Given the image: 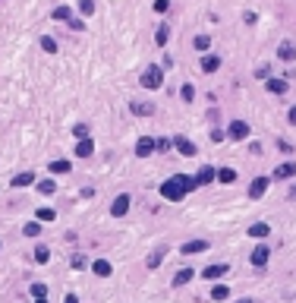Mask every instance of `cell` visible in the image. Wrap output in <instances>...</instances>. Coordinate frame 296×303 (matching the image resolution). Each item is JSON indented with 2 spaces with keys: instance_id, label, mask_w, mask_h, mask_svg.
<instances>
[{
  "instance_id": "obj_1",
  "label": "cell",
  "mask_w": 296,
  "mask_h": 303,
  "mask_svg": "<svg viewBox=\"0 0 296 303\" xmlns=\"http://www.w3.org/2000/svg\"><path fill=\"white\" fill-rule=\"evenodd\" d=\"M196 177H186V174H177V177H170V180H164L161 183V196L167 199V202H180L183 196L189 193V189H196Z\"/></svg>"
},
{
  "instance_id": "obj_2",
  "label": "cell",
  "mask_w": 296,
  "mask_h": 303,
  "mask_svg": "<svg viewBox=\"0 0 296 303\" xmlns=\"http://www.w3.org/2000/svg\"><path fill=\"white\" fill-rule=\"evenodd\" d=\"M145 85V89H161V82H164V76H161V66H148V70L142 73V79H139Z\"/></svg>"
},
{
  "instance_id": "obj_3",
  "label": "cell",
  "mask_w": 296,
  "mask_h": 303,
  "mask_svg": "<svg viewBox=\"0 0 296 303\" xmlns=\"http://www.w3.org/2000/svg\"><path fill=\"white\" fill-rule=\"evenodd\" d=\"M268 183H271V177H255L249 183V199H262L265 189H268Z\"/></svg>"
},
{
  "instance_id": "obj_4",
  "label": "cell",
  "mask_w": 296,
  "mask_h": 303,
  "mask_svg": "<svg viewBox=\"0 0 296 303\" xmlns=\"http://www.w3.org/2000/svg\"><path fill=\"white\" fill-rule=\"evenodd\" d=\"M170 142H173V149H177L180 155H186V158H193V155H196V145H193V142H189V139H186V136H173V139H170Z\"/></svg>"
},
{
  "instance_id": "obj_5",
  "label": "cell",
  "mask_w": 296,
  "mask_h": 303,
  "mask_svg": "<svg viewBox=\"0 0 296 303\" xmlns=\"http://www.w3.org/2000/svg\"><path fill=\"white\" fill-rule=\"evenodd\" d=\"M154 149H158V142H154L151 136H142V139L136 142V155H139V158H148V155H151Z\"/></svg>"
},
{
  "instance_id": "obj_6",
  "label": "cell",
  "mask_w": 296,
  "mask_h": 303,
  "mask_svg": "<svg viewBox=\"0 0 296 303\" xmlns=\"http://www.w3.org/2000/svg\"><path fill=\"white\" fill-rule=\"evenodd\" d=\"M268 259H271V249H268L265 243H258L255 249H252V265H255V268H262V265H268Z\"/></svg>"
},
{
  "instance_id": "obj_7",
  "label": "cell",
  "mask_w": 296,
  "mask_h": 303,
  "mask_svg": "<svg viewBox=\"0 0 296 303\" xmlns=\"http://www.w3.org/2000/svg\"><path fill=\"white\" fill-rule=\"evenodd\" d=\"M126 212H129V196L123 193V196L114 199V205H110V215H114V218H123Z\"/></svg>"
},
{
  "instance_id": "obj_8",
  "label": "cell",
  "mask_w": 296,
  "mask_h": 303,
  "mask_svg": "<svg viewBox=\"0 0 296 303\" xmlns=\"http://www.w3.org/2000/svg\"><path fill=\"white\" fill-rule=\"evenodd\" d=\"M208 249V240H189V243H183L180 253L183 256H196V253H205Z\"/></svg>"
},
{
  "instance_id": "obj_9",
  "label": "cell",
  "mask_w": 296,
  "mask_h": 303,
  "mask_svg": "<svg viewBox=\"0 0 296 303\" xmlns=\"http://www.w3.org/2000/svg\"><path fill=\"white\" fill-rule=\"evenodd\" d=\"M293 174H296V164H293V161H287V164H281V168H274L271 180H290Z\"/></svg>"
},
{
  "instance_id": "obj_10",
  "label": "cell",
  "mask_w": 296,
  "mask_h": 303,
  "mask_svg": "<svg viewBox=\"0 0 296 303\" xmlns=\"http://www.w3.org/2000/svg\"><path fill=\"white\" fill-rule=\"evenodd\" d=\"M227 133L233 136V139H246V136H249V123H246V120H233Z\"/></svg>"
},
{
  "instance_id": "obj_11",
  "label": "cell",
  "mask_w": 296,
  "mask_h": 303,
  "mask_svg": "<svg viewBox=\"0 0 296 303\" xmlns=\"http://www.w3.org/2000/svg\"><path fill=\"white\" fill-rule=\"evenodd\" d=\"M224 275H227V265H208L205 272H202V278H208V281H217V278H224Z\"/></svg>"
},
{
  "instance_id": "obj_12",
  "label": "cell",
  "mask_w": 296,
  "mask_h": 303,
  "mask_svg": "<svg viewBox=\"0 0 296 303\" xmlns=\"http://www.w3.org/2000/svg\"><path fill=\"white\" fill-rule=\"evenodd\" d=\"M277 57L287 60V63H290V60H296V45H293V41H281V48H277Z\"/></svg>"
},
{
  "instance_id": "obj_13",
  "label": "cell",
  "mask_w": 296,
  "mask_h": 303,
  "mask_svg": "<svg viewBox=\"0 0 296 303\" xmlns=\"http://www.w3.org/2000/svg\"><path fill=\"white\" fill-rule=\"evenodd\" d=\"M129 111H133L136 117H148V114H154V105H145V101H129Z\"/></svg>"
},
{
  "instance_id": "obj_14",
  "label": "cell",
  "mask_w": 296,
  "mask_h": 303,
  "mask_svg": "<svg viewBox=\"0 0 296 303\" xmlns=\"http://www.w3.org/2000/svg\"><path fill=\"white\" fill-rule=\"evenodd\" d=\"M211 180H214V168H211V164H205V168H198V174H196V183H198V186L211 183Z\"/></svg>"
},
{
  "instance_id": "obj_15",
  "label": "cell",
  "mask_w": 296,
  "mask_h": 303,
  "mask_svg": "<svg viewBox=\"0 0 296 303\" xmlns=\"http://www.w3.org/2000/svg\"><path fill=\"white\" fill-rule=\"evenodd\" d=\"M217 66H221V57H217V54H205V57H202V70H205V73H214Z\"/></svg>"
},
{
  "instance_id": "obj_16",
  "label": "cell",
  "mask_w": 296,
  "mask_h": 303,
  "mask_svg": "<svg viewBox=\"0 0 296 303\" xmlns=\"http://www.w3.org/2000/svg\"><path fill=\"white\" fill-rule=\"evenodd\" d=\"M193 278H196V275H193V268H180V272L173 275V284H177V288H183V284H189Z\"/></svg>"
},
{
  "instance_id": "obj_17",
  "label": "cell",
  "mask_w": 296,
  "mask_h": 303,
  "mask_svg": "<svg viewBox=\"0 0 296 303\" xmlns=\"http://www.w3.org/2000/svg\"><path fill=\"white\" fill-rule=\"evenodd\" d=\"M92 272L101 275V278H107V275H110V262H107V259H95V262H92Z\"/></svg>"
},
{
  "instance_id": "obj_18",
  "label": "cell",
  "mask_w": 296,
  "mask_h": 303,
  "mask_svg": "<svg viewBox=\"0 0 296 303\" xmlns=\"http://www.w3.org/2000/svg\"><path fill=\"white\" fill-rule=\"evenodd\" d=\"M265 89L271 92V95H284V92H287V79H268Z\"/></svg>"
},
{
  "instance_id": "obj_19",
  "label": "cell",
  "mask_w": 296,
  "mask_h": 303,
  "mask_svg": "<svg viewBox=\"0 0 296 303\" xmlns=\"http://www.w3.org/2000/svg\"><path fill=\"white\" fill-rule=\"evenodd\" d=\"M92 152H95V145H92V139H79V142H76V155H79V158H89Z\"/></svg>"
},
{
  "instance_id": "obj_20",
  "label": "cell",
  "mask_w": 296,
  "mask_h": 303,
  "mask_svg": "<svg viewBox=\"0 0 296 303\" xmlns=\"http://www.w3.org/2000/svg\"><path fill=\"white\" fill-rule=\"evenodd\" d=\"M268 234H271V228H268L265 221H258V224H252V228H249V237H258V240L268 237Z\"/></svg>"
},
{
  "instance_id": "obj_21",
  "label": "cell",
  "mask_w": 296,
  "mask_h": 303,
  "mask_svg": "<svg viewBox=\"0 0 296 303\" xmlns=\"http://www.w3.org/2000/svg\"><path fill=\"white\" fill-rule=\"evenodd\" d=\"M227 297H230L227 284H214V288H211V300H227Z\"/></svg>"
},
{
  "instance_id": "obj_22",
  "label": "cell",
  "mask_w": 296,
  "mask_h": 303,
  "mask_svg": "<svg viewBox=\"0 0 296 303\" xmlns=\"http://www.w3.org/2000/svg\"><path fill=\"white\" fill-rule=\"evenodd\" d=\"M32 183H35V174H29V171L13 177V186H32Z\"/></svg>"
},
{
  "instance_id": "obj_23",
  "label": "cell",
  "mask_w": 296,
  "mask_h": 303,
  "mask_svg": "<svg viewBox=\"0 0 296 303\" xmlns=\"http://www.w3.org/2000/svg\"><path fill=\"white\" fill-rule=\"evenodd\" d=\"M217 180H221V183H233V180H237V171H233V168H221V171H217Z\"/></svg>"
},
{
  "instance_id": "obj_24",
  "label": "cell",
  "mask_w": 296,
  "mask_h": 303,
  "mask_svg": "<svg viewBox=\"0 0 296 303\" xmlns=\"http://www.w3.org/2000/svg\"><path fill=\"white\" fill-rule=\"evenodd\" d=\"M32 297H35V300H45V297H48V284L35 281V284H32Z\"/></svg>"
},
{
  "instance_id": "obj_25",
  "label": "cell",
  "mask_w": 296,
  "mask_h": 303,
  "mask_svg": "<svg viewBox=\"0 0 296 303\" xmlns=\"http://www.w3.org/2000/svg\"><path fill=\"white\" fill-rule=\"evenodd\" d=\"M48 259H50V253H48V246H35V262H38V265H45Z\"/></svg>"
},
{
  "instance_id": "obj_26",
  "label": "cell",
  "mask_w": 296,
  "mask_h": 303,
  "mask_svg": "<svg viewBox=\"0 0 296 303\" xmlns=\"http://www.w3.org/2000/svg\"><path fill=\"white\" fill-rule=\"evenodd\" d=\"M69 161H50V174H66Z\"/></svg>"
},
{
  "instance_id": "obj_27",
  "label": "cell",
  "mask_w": 296,
  "mask_h": 303,
  "mask_svg": "<svg viewBox=\"0 0 296 303\" xmlns=\"http://www.w3.org/2000/svg\"><path fill=\"white\" fill-rule=\"evenodd\" d=\"M167 38H170V25H161L158 35H154V41H158V45H167Z\"/></svg>"
},
{
  "instance_id": "obj_28",
  "label": "cell",
  "mask_w": 296,
  "mask_h": 303,
  "mask_svg": "<svg viewBox=\"0 0 296 303\" xmlns=\"http://www.w3.org/2000/svg\"><path fill=\"white\" fill-rule=\"evenodd\" d=\"M54 189H57V183H54V180H41V183H38V193H45V196H50Z\"/></svg>"
},
{
  "instance_id": "obj_29",
  "label": "cell",
  "mask_w": 296,
  "mask_h": 303,
  "mask_svg": "<svg viewBox=\"0 0 296 303\" xmlns=\"http://www.w3.org/2000/svg\"><path fill=\"white\" fill-rule=\"evenodd\" d=\"M25 234H29V237H38V234H41V221H29V224H25Z\"/></svg>"
},
{
  "instance_id": "obj_30",
  "label": "cell",
  "mask_w": 296,
  "mask_h": 303,
  "mask_svg": "<svg viewBox=\"0 0 296 303\" xmlns=\"http://www.w3.org/2000/svg\"><path fill=\"white\" fill-rule=\"evenodd\" d=\"M41 48H45L48 54H54V51H57V41L50 38V35H45V38H41Z\"/></svg>"
},
{
  "instance_id": "obj_31",
  "label": "cell",
  "mask_w": 296,
  "mask_h": 303,
  "mask_svg": "<svg viewBox=\"0 0 296 303\" xmlns=\"http://www.w3.org/2000/svg\"><path fill=\"white\" fill-rule=\"evenodd\" d=\"M54 218H57L54 209H48V205H45V209H38V221H54Z\"/></svg>"
},
{
  "instance_id": "obj_32",
  "label": "cell",
  "mask_w": 296,
  "mask_h": 303,
  "mask_svg": "<svg viewBox=\"0 0 296 303\" xmlns=\"http://www.w3.org/2000/svg\"><path fill=\"white\" fill-rule=\"evenodd\" d=\"M73 136H76V139H89V126H85V123L73 126Z\"/></svg>"
},
{
  "instance_id": "obj_33",
  "label": "cell",
  "mask_w": 296,
  "mask_h": 303,
  "mask_svg": "<svg viewBox=\"0 0 296 303\" xmlns=\"http://www.w3.org/2000/svg\"><path fill=\"white\" fill-rule=\"evenodd\" d=\"M54 19H73V13H69V6H57V10H54Z\"/></svg>"
},
{
  "instance_id": "obj_34",
  "label": "cell",
  "mask_w": 296,
  "mask_h": 303,
  "mask_svg": "<svg viewBox=\"0 0 296 303\" xmlns=\"http://www.w3.org/2000/svg\"><path fill=\"white\" fill-rule=\"evenodd\" d=\"M79 10H82L85 16H92V13H95V0H79Z\"/></svg>"
},
{
  "instance_id": "obj_35",
  "label": "cell",
  "mask_w": 296,
  "mask_h": 303,
  "mask_svg": "<svg viewBox=\"0 0 296 303\" xmlns=\"http://www.w3.org/2000/svg\"><path fill=\"white\" fill-rule=\"evenodd\" d=\"M208 45H211V38H208V35H198L196 38V51H208Z\"/></svg>"
},
{
  "instance_id": "obj_36",
  "label": "cell",
  "mask_w": 296,
  "mask_h": 303,
  "mask_svg": "<svg viewBox=\"0 0 296 303\" xmlns=\"http://www.w3.org/2000/svg\"><path fill=\"white\" fill-rule=\"evenodd\" d=\"M170 10V0H154V13H167Z\"/></svg>"
},
{
  "instance_id": "obj_37",
  "label": "cell",
  "mask_w": 296,
  "mask_h": 303,
  "mask_svg": "<svg viewBox=\"0 0 296 303\" xmlns=\"http://www.w3.org/2000/svg\"><path fill=\"white\" fill-rule=\"evenodd\" d=\"M180 95H183V101H193V98H196V89H193V85H183Z\"/></svg>"
},
{
  "instance_id": "obj_38",
  "label": "cell",
  "mask_w": 296,
  "mask_h": 303,
  "mask_svg": "<svg viewBox=\"0 0 296 303\" xmlns=\"http://www.w3.org/2000/svg\"><path fill=\"white\" fill-rule=\"evenodd\" d=\"M161 259H164V249H161V253H154L151 259H148V268H158V265H161Z\"/></svg>"
},
{
  "instance_id": "obj_39",
  "label": "cell",
  "mask_w": 296,
  "mask_h": 303,
  "mask_svg": "<svg viewBox=\"0 0 296 303\" xmlns=\"http://www.w3.org/2000/svg\"><path fill=\"white\" fill-rule=\"evenodd\" d=\"M73 268H85V256H73Z\"/></svg>"
},
{
  "instance_id": "obj_40",
  "label": "cell",
  "mask_w": 296,
  "mask_h": 303,
  "mask_svg": "<svg viewBox=\"0 0 296 303\" xmlns=\"http://www.w3.org/2000/svg\"><path fill=\"white\" fill-rule=\"evenodd\" d=\"M224 139V129H211V142H221Z\"/></svg>"
},
{
  "instance_id": "obj_41",
  "label": "cell",
  "mask_w": 296,
  "mask_h": 303,
  "mask_svg": "<svg viewBox=\"0 0 296 303\" xmlns=\"http://www.w3.org/2000/svg\"><path fill=\"white\" fill-rule=\"evenodd\" d=\"M69 25H73L76 32H82V29H85V22H82V19H69Z\"/></svg>"
},
{
  "instance_id": "obj_42",
  "label": "cell",
  "mask_w": 296,
  "mask_h": 303,
  "mask_svg": "<svg viewBox=\"0 0 296 303\" xmlns=\"http://www.w3.org/2000/svg\"><path fill=\"white\" fill-rule=\"evenodd\" d=\"M63 303H79V297H76V294H66V300Z\"/></svg>"
},
{
  "instance_id": "obj_43",
  "label": "cell",
  "mask_w": 296,
  "mask_h": 303,
  "mask_svg": "<svg viewBox=\"0 0 296 303\" xmlns=\"http://www.w3.org/2000/svg\"><path fill=\"white\" fill-rule=\"evenodd\" d=\"M290 123H296V108H290Z\"/></svg>"
},
{
  "instance_id": "obj_44",
  "label": "cell",
  "mask_w": 296,
  "mask_h": 303,
  "mask_svg": "<svg viewBox=\"0 0 296 303\" xmlns=\"http://www.w3.org/2000/svg\"><path fill=\"white\" fill-rule=\"evenodd\" d=\"M237 303H252V300H249V297H243V300H237Z\"/></svg>"
},
{
  "instance_id": "obj_45",
  "label": "cell",
  "mask_w": 296,
  "mask_h": 303,
  "mask_svg": "<svg viewBox=\"0 0 296 303\" xmlns=\"http://www.w3.org/2000/svg\"><path fill=\"white\" fill-rule=\"evenodd\" d=\"M35 303H48V297H45V300H35Z\"/></svg>"
}]
</instances>
